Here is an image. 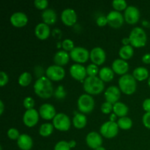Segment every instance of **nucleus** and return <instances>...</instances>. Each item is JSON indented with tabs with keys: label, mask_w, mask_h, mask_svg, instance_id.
<instances>
[{
	"label": "nucleus",
	"mask_w": 150,
	"mask_h": 150,
	"mask_svg": "<svg viewBox=\"0 0 150 150\" xmlns=\"http://www.w3.org/2000/svg\"><path fill=\"white\" fill-rule=\"evenodd\" d=\"M34 90L40 98L47 99L51 98L54 94V88L51 80L45 76L38 78L34 84Z\"/></svg>",
	"instance_id": "obj_1"
},
{
	"label": "nucleus",
	"mask_w": 150,
	"mask_h": 150,
	"mask_svg": "<svg viewBox=\"0 0 150 150\" xmlns=\"http://www.w3.org/2000/svg\"><path fill=\"white\" fill-rule=\"evenodd\" d=\"M83 89L89 95H98L104 89V82L97 76H88L83 81Z\"/></svg>",
	"instance_id": "obj_2"
},
{
	"label": "nucleus",
	"mask_w": 150,
	"mask_h": 150,
	"mask_svg": "<svg viewBox=\"0 0 150 150\" xmlns=\"http://www.w3.org/2000/svg\"><path fill=\"white\" fill-rule=\"evenodd\" d=\"M129 38L130 40V44L135 48H142L144 47L147 41V36L142 28L139 26L133 28L130 32Z\"/></svg>",
	"instance_id": "obj_3"
},
{
	"label": "nucleus",
	"mask_w": 150,
	"mask_h": 150,
	"mask_svg": "<svg viewBox=\"0 0 150 150\" xmlns=\"http://www.w3.org/2000/svg\"><path fill=\"white\" fill-rule=\"evenodd\" d=\"M136 80L133 75L125 74L119 79L120 90L125 95H132L136 90Z\"/></svg>",
	"instance_id": "obj_4"
},
{
	"label": "nucleus",
	"mask_w": 150,
	"mask_h": 150,
	"mask_svg": "<svg viewBox=\"0 0 150 150\" xmlns=\"http://www.w3.org/2000/svg\"><path fill=\"white\" fill-rule=\"evenodd\" d=\"M78 107L82 114H88L95 108V100L89 94H83L78 99Z\"/></svg>",
	"instance_id": "obj_5"
},
{
	"label": "nucleus",
	"mask_w": 150,
	"mask_h": 150,
	"mask_svg": "<svg viewBox=\"0 0 150 150\" xmlns=\"http://www.w3.org/2000/svg\"><path fill=\"white\" fill-rule=\"evenodd\" d=\"M53 125L60 131H67L70 129L71 122L68 116L63 113H59L53 119Z\"/></svg>",
	"instance_id": "obj_6"
},
{
	"label": "nucleus",
	"mask_w": 150,
	"mask_h": 150,
	"mask_svg": "<svg viewBox=\"0 0 150 150\" xmlns=\"http://www.w3.org/2000/svg\"><path fill=\"white\" fill-rule=\"evenodd\" d=\"M70 58L77 63H84L90 57V52L83 47H75L70 52Z\"/></svg>",
	"instance_id": "obj_7"
},
{
	"label": "nucleus",
	"mask_w": 150,
	"mask_h": 150,
	"mask_svg": "<svg viewBox=\"0 0 150 150\" xmlns=\"http://www.w3.org/2000/svg\"><path fill=\"white\" fill-rule=\"evenodd\" d=\"M100 134L107 139L115 137L119 132V126L116 122L108 121L104 122L100 129Z\"/></svg>",
	"instance_id": "obj_8"
},
{
	"label": "nucleus",
	"mask_w": 150,
	"mask_h": 150,
	"mask_svg": "<svg viewBox=\"0 0 150 150\" xmlns=\"http://www.w3.org/2000/svg\"><path fill=\"white\" fill-rule=\"evenodd\" d=\"M45 74L48 79L51 81H60L65 76V70L61 66L51 65L47 68Z\"/></svg>",
	"instance_id": "obj_9"
},
{
	"label": "nucleus",
	"mask_w": 150,
	"mask_h": 150,
	"mask_svg": "<svg viewBox=\"0 0 150 150\" xmlns=\"http://www.w3.org/2000/svg\"><path fill=\"white\" fill-rule=\"evenodd\" d=\"M140 18V11L136 7L133 5L127 6L125 10L124 18L130 24H135L137 23Z\"/></svg>",
	"instance_id": "obj_10"
},
{
	"label": "nucleus",
	"mask_w": 150,
	"mask_h": 150,
	"mask_svg": "<svg viewBox=\"0 0 150 150\" xmlns=\"http://www.w3.org/2000/svg\"><path fill=\"white\" fill-rule=\"evenodd\" d=\"M108 24L113 28H119L124 23V18L120 12L111 10L106 16Z\"/></svg>",
	"instance_id": "obj_11"
},
{
	"label": "nucleus",
	"mask_w": 150,
	"mask_h": 150,
	"mask_svg": "<svg viewBox=\"0 0 150 150\" xmlns=\"http://www.w3.org/2000/svg\"><path fill=\"white\" fill-rule=\"evenodd\" d=\"M39 115V113L35 108L26 110L23 116V123L27 127H33V126H35L38 122Z\"/></svg>",
	"instance_id": "obj_12"
},
{
	"label": "nucleus",
	"mask_w": 150,
	"mask_h": 150,
	"mask_svg": "<svg viewBox=\"0 0 150 150\" xmlns=\"http://www.w3.org/2000/svg\"><path fill=\"white\" fill-rule=\"evenodd\" d=\"M90 59L93 64L96 65H100L105 62L106 54L102 48L95 47L90 51Z\"/></svg>",
	"instance_id": "obj_13"
},
{
	"label": "nucleus",
	"mask_w": 150,
	"mask_h": 150,
	"mask_svg": "<svg viewBox=\"0 0 150 150\" xmlns=\"http://www.w3.org/2000/svg\"><path fill=\"white\" fill-rule=\"evenodd\" d=\"M70 73L73 79L78 81H81L83 79L85 80L87 75L86 67L79 63L73 64L70 67Z\"/></svg>",
	"instance_id": "obj_14"
},
{
	"label": "nucleus",
	"mask_w": 150,
	"mask_h": 150,
	"mask_svg": "<svg viewBox=\"0 0 150 150\" xmlns=\"http://www.w3.org/2000/svg\"><path fill=\"white\" fill-rule=\"evenodd\" d=\"M86 142L89 147H90L91 149H96L101 146L103 139L100 135L97 132H90L86 136Z\"/></svg>",
	"instance_id": "obj_15"
},
{
	"label": "nucleus",
	"mask_w": 150,
	"mask_h": 150,
	"mask_svg": "<svg viewBox=\"0 0 150 150\" xmlns=\"http://www.w3.org/2000/svg\"><path fill=\"white\" fill-rule=\"evenodd\" d=\"M105 98L107 102L111 103V104H115L118 102L120 96H121V92L120 89L116 86H111L105 90Z\"/></svg>",
	"instance_id": "obj_16"
},
{
	"label": "nucleus",
	"mask_w": 150,
	"mask_h": 150,
	"mask_svg": "<svg viewBox=\"0 0 150 150\" xmlns=\"http://www.w3.org/2000/svg\"><path fill=\"white\" fill-rule=\"evenodd\" d=\"M61 18L63 23L67 26H73L76 23L77 15L73 9H64L61 14Z\"/></svg>",
	"instance_id": "obj_17"
},
{
	"label": "nucleus",
	"mask_w": 150,
	"mask_h": 150,
	"mask_svg": "<svg viewBox=\"0 0 150 150\" xmlns=\"http://www.w3.org/2000/svg\"><path fill=\"white\" fill-rule=\"evenodd\" d=\"M39 114L42 119L45 120H53L55 117L56 110L54 105L50 103H44L40 107Z\"/></svg>",
	"instance_id": "obj_18"
},
{
	"label": "nucleus",
	"mask_w": 150,
	"mask_h": 150,
	"mask_svg": "<svg viewBox=\"0 0 150 150\" xmlns=\"http://www.w3.org/2000/svg\"><path fill=\"white\" fill-rule=\"evenodd\" d=\"M10 23L16 27L24 26L28 22V17L23 12H16L10 16Z\"/></svg>",
	"instance_id": "obj_19"
},
{
	"label": "nucleus",
	"mask_w": 150,
	"mask_h": 150,
	"mask_svg": "<svg viewBox=\"0 0 150 150\" xmlns=\"http://www.w3.org/2000/svg\"><path fill=\"white\" fill-rule=\"evenodd\" d=\"M112 70L119 75H125L129 70V64L122 59H117L112 63Z\"/></svg>",
	"instance_id": "obj_20"
},
{
	"label": "nucleus",
	"mask_w": 150,
	"mask_h": 150,
	"mask_svg": "<svg viewBox=\"0 0 150 150\" xmlns=\"http://www.w3.org/2000/svg\"><path fill=\"white\" fill-rule=\"evenodd\" d=\"M35 35L40 40H45L50 35V27L45 23H40L35 26Z\"/></svg>",
	"instance_id": "obj_21"
},
{
	"label": "nucleus",
	"mask_w": 150,
	"mask_h": 150,
	"mask_svg": "<svg viewBox=\"0 0 150 150\" xmlns=\"http://www.w3.org/2000/svg\"><path fill=\"white\" fill-rule=\"evenodd\" d=\"M17 144L18 147L22 150H29L32 149L33 146L32 139L29 135L23 133L19 136L17 140Z\"/></svg>",
	"instance_id": "obj_22"
},
{
	"label": "nucleus",
	"mask_w": 150,
	"mask_h": 150,
	"mask_svg": "<svg viewBox=\"0 0 150 150\" xmlns=\"http://www.w3.org/2000/svg\"><path fill=\"white\" fill-rule=\"evenodd\" d=\"M70 57V54H68L67 51H64V50H61V51H57L55 54L54 57V61L57 65L62 67V66L65 65L68 63Z\"/></svg>",
	"instance_id": "obj_23"
},
{
	"label": "nucleus",
	"mask_w": 150,
	"mask_h": 150,
	"mask_svg": "<svg viewBox=\"0 0 150 150\" xmlns=\"http://www.w3.org/2000/svg\"><path fill=\"white\" fill-rule=\"evenodd\" d=\"M42 18L43 23L48 25H52L57 21V13L52 9H46L42 13Z\"/></svg>",
	"instance_id": "obj_24"
},
{
	"label": "nucleus",
	"mask_w": 150,
	"mask_h": 150,
	"mask_svg": "<svg viewBox=\"0 0 150 150\" xmlns=\"http://www.w3.org/2000/svg\"><path fill=\"white\" fill-rule=\"evenodd\" d=\"M99 76L100 79L103 82H109L114 79V72L112 68L108 67H102L99 71Z\"/></svg>",
	"instance_id": "obj_25"
},
{
	"label": "nucleus",
	"mask_w": 150,
	"mask_h": 150,
	"mask_svg": "<svg viewBox=\"0 0 150 150\" xmlns=\"http://www.w3.org/2000/svg\"><path fill=\"white\" fill-rule=\"evenodd\" d=\"M113 111L117 117H126L128 113V107L122 102H117L113 105Z\"/></svg>",
	"instance_id": "obj_26"
},
{
	"label": "nucleus",
	"mask_w": 150,
	"mask_h": 150,
	"mask_svg": "<svg viewBox=\"0 0 150 150\" xmlns=\"http://www.w3.org/2000/svg\"><path fill=\"white\" fill-rule=\"evenodd\" d=\"M133 76L136 80L138 81H144L147 78H149V71L147 69L144 67H138L133 70Z\"/></svg>",
	"instance_id": "obj_27"
},
{
	"label": "nucleus",
	"mask_w": 150,
	"mask_h": 150,
	"mask_svg": "<svg viewBox=\"0 0 150 150\" xmlns=\"http://www.w3.org/2000/svg\"><path fill=\"white\" fill-rule=\"evenodd\" d=\"M87 122L86 117L82 113H78L74 116L73 119V123L75 127L78 129H82L86 126Z\"/></svg>",
	"instance_id": "obj_28"
},
{
	"label": "nucleus",
	"mask_w": 150,
	"mask_h": 150,
	"mask_svg": "<svg viewBox=\"0 0 150 150\" xmlns=\"http://www.w3.org/2000/svg\"><path fill=\"white\" fill-rule=\"evenodd\" d=\"M133 53H134V50L131 45H123L119 51V54H120L121 59L125 60V61L133 57Z\"/></svg>",
	"instance_id": "obj_29"
},
{
	"label": "nucleus",
	"mask_w": 150,
	"mask_h": 150,
	"mask_svg": "<svg viewBox=\"0 0 150 150\" xmlns=\"http://www.w3.org/2000/svg\"><path fill=\"white\" fill-rule=\"evenodd\" d=\"M54 125L51 123H44L40 126L39 130V133L41 136L48 137L54 131Z\"/></svg>",
	"instance_id": "obj_30"
},
{
	"label": "nucleus",
	"mask_w": 150,
	"mask_h": 150,
	"mask_svg": "<svg viewBox=\"0 0 150 150\" xmlns=\"http://www.w3.org/2000/svg\"><path fill=\"white\" fill-rule=\"evenodd\" d=\"M117 125L120 128L127 130L131 128L132 125H133V122H132L131 119H130L129 117H124L119 119L117 121Z\"/></svg>",
	"instance_id": "obj_31"
},
{
	"label": "nucleus",
	"mask_w": 150,
	"mask_h": 150,
	"mask_svg": "<svg viewBox=\"0 0 150 150\" xmlns=\"http://www.w3.org/2000/svg\"><path fill=\"white\" fill-rule=\"evenodd\" d=\"M18 83L22 86H27L32 81V75L28 72H24L18 78Z\"/></svg>",
	"instance_id": "obj_32"
},
{
	"label": "nucleus",
	"mask_w": 150,
	"mask_h": 150,
	"mask_svg": "<svg viewBox=\"0 0 150 150\" xmlns=\"http://www.w3.org/2000/svg\"><path fill=\"white\" fill-rule=\"evenodd\" d=\"M112 5L117 11H121L127 7V2L125 0H114L112 1Z\"/></svg>",
	"instance_id": "obj_33"
},
{
	"label": "nucleus",
	"mask_w": 150,
	"mask_h": 150,
	"mask_svg": "<svg viewBox=\"0 0 150 150\" xmlns=\"http://www.w3.org/2000/svg\"><path fill=\"white\" fill-rule=\"evenodd\" d=\"M99 71L98 65L95 64H89L86 67V73L89 76H96L99 73Z\"/></svg>",
	"instance_id": "obj_34"
},
{
	"label": "nucleus",
	"mask_w": 150,
	"mask_h": 150,
	"mask_svg": "<svg viewBox=\"0 0 150 150\" xmlns=\"http://www.w3.org/2000/svg\"><path fill=\"white\" fill-rule=\"evenodd\" d=\"M62 47L66 51H71L75 48L74 42L70 39H65L62 42Z\"/></svg>",
	"instance_id": "obj_35"
},
{
	"label": "nucleus",
	"mask_w": 150,
	"mask_h": 150,
	"mask_svg": "<svg viewBox=\"0 0 150 150\" xmlns=\"http://www.w3.org/2000/svg\"><path fill=\"white\" fill-rule=\"evenodd\" d=\"M23 106H24L25 108H26V110L29 109H32L35 106V100L33 99L31 97H26L24 100H23Z\"/></svg>",
	"instance_id": "obj_36"
},
{
	"label": "nucleus",
	"mask_w": 150,
	"mask_h": 150,
	"mask_svg": "<svg viewBox=\"0 0 150 150\" xmlns=\"http://www.w3.org/2000/svg\"><path fill=\"white\" fill-rule=\"evenodd\" d=\"M54 150H70V147L67 142L60 141L55 145Z\"/></svg>",
	"instance_id": "obj_37"
},
{
	"label": "nucleus",
	"mask_w": 150,
	"mask_h": 150,
	"mask_svg": "<svg viewBox=\"0 0 150 150\" xmlns=\"http://www.w3.org/2000/svg\"><path fill=\"white\" fill-rule=\"evenodd\" d=\"M7 136L12 140H18L21 135L19 134V132L17 129L12 127V128L9 129L7 131Z\"/></svg>",
	"instance_id": "obj_38"
},
{
	"label": "nucleus",
	"mask_w": 150,
	"mask_h": 150,
	"mask_svg": "<svg viewBox=\"0 0 150 150\" xmlns=\"http://www.w3.org/2000/svg\"><path fill=\"white\" fill-rule=\"evenodd\" d=\"M66 92L64 91V87L62 85H59V86L57 87V89H56L55 92H54V96L57 98L58 100L63 99V98L65 97Z\"/></svg>",
	"instance_id": "obj_39"
},
{
	"label": "nucleus",
	"mask_w": 150,
	"mask_h": 150,
	"mask_svg": "<svg viewBox=\"0 0 150 150\" xmlns=\"http://www.w3.org/2000/svg\"><path fill=\"white\" fill-rule=\"evenodd\" d=\"M101 111H102L103 114H108L112 111L113 110V104H111V103L108 102H105L101 105Z\"/></svg>",
	"instance_id": "obj_40"
},
{
	"label": "nucleus",
	"mask_w": 150,
	"mask_h": 150,
	"mask_svg": "<svg viewBox=\"0 0 150 150\" xmlns=\"http://www.w3.org/2000/svg\"><path fill=\"white\" fill-rule=\"evenodd\" d=\"M34 4L37 8L40 10H46V7H48V1L47 0H35L34 1Z\"/></svg>",
	"instance_id": "obj_41"
},
{
	"label": "nucleus",
	"mask_w": 150,
	"mask_h": 150,
	"mask_svg": "<svg viewBox=\"0 0 150 150\" xmlns=\"http://www.w3.org/2000/svg\"><path fill=\"white\" fill-rule=\"evenodd\" d=\"M8 76L7 73L4 71L0 72V86H4L8 82Z\"/></svg>",
	"instance_id": "obj_42"
},
{
	"label": "nucleus",
	"mask_w": 150,
	"mask_h": 150,
	"mask_svg": "<svg viewBox=\"0 0 150 150\" xmlns=\"http://www.w3.org/2000/svg\"><path fill=\"white\" fill-rule=\"evenodd\" d=\"M143 124L146 128L150 129V112H146L143 116L142 118Z\"/></svg>",
	"instance_id": "obj_43"
},
{
	"label": "nucleus",
	"mask_w": 150,
	"mask_h": 150,
	"mask_svg": "<svg viewBox=\"0 0 150 150\" xmlns=\"http://www.w3.org/2000/svg\"><path fill=\"white\" fill-rule=\"evenodd\" d=\"M97 24L100 26H103L108 23V21H107L106 16H100L99 17L97 18Z\"/></svg>",
	"instance_id": "obj_44"
},
{
	"label": "nucleus",
	"mask_w": 150,
	"mask_h": 150,
	"mask_svg": "<svg viewBox=\"0 0 150 150\" xmlns=\"http://www.w3.org/2000/svg\"><path fill=\"white\" fill-rule=\"evenodd\" d=\"M143 108L146 112H150V98H146L143 102Z\"/></svg>",
	"instance_id": "obj_45"
},
{
	"label": "nucleus",
	"mask_w": 150,
	"mask_h": 150,
	"mask_svg": "<svg viewBox=\"0 0 150 150\" xmlns=\"http://www.w3.org/2000/svg\"><path fill=\"white\" fill-rule=\"evenodd\" d=\"M142 62L145 64H150V54H144V55L142 57Z\"/></svg>",
	"instance_id": "obj_46"
},
{
	"label": "nucleus",
	"mask_w": 150,
	"mask_h": 150,
	"mask_svg": "<svg viewBox=\"0 0 150 150\" xmlns=\"http://www.w3.org/2000/svg\"><path fill=\"white\" fill-rule=\"evenodd\" d=\"M122 42L124 45H129V43H130V38H124L122 40Z\"/></svg>",
	"instance_id": "obj_47"
},
{
	"label": "nucleus",
	"mask_w": 150,
	"mask_h": 150,
	"mask_svg": "<svg viewBox=\"0 0 150 150\" xmlns=\"http://www.w3.org/2000/svg\"><path fill=\"white\" fill-rule=\"evenodd\" d=\"M4 110V103H3L2 100H0V115L3 114Z\"/></svg>",
	"instance_id": "obj_48"
},
{
	"label": "nucleus",
	"mask_w": 150,
	"mask_h": 150,
	"mask_svg": "<svg viewBox=\"0 0 150 150\" xmlns=\"http://www.w3.org/2000/svg\"><path fill=\"white\" fill-rule=\"evenodd\" d=\"M117 116L114 113H113V114H111V116H110V121L111 122H115L116 119H117Z\"/></svg>",
	"instance_id": "obj_49"
},
{
	"label": "nucleus",
	"mask_w": 150,
	"mask_h": 150,
	"mask_svg": "<svg viewBox=\"0 0 150 150\" xmlns=\"http://www.w3.org/2000/svg\"><path fill=\"white\" fill-rule=\"evenodd\" d=\"M68 143H69V145H70V148L75 147V146H76V142H75L74 140L70 141V142H69Z\"/></svg>",
	"instance_id": "obj_50"
},
{
	"label": "nucleus",
	"mask_w": 150,
	"mask_h": 150,
	"mask_svg": "<svg viewBox=\"0 0 150 150\" xmlns=\"http://www.w3.org/2000/svg\"><path fill=\"white\" fill-rule=\"evenodd\" d=\"M95 150H106V149H105L104 147H103V146H100V147H98V149H96Z\"/></svg>",
	"instance_id": "obj_51"
},
{
	"label": "nucleus",
	"mask_w": 150,
	"mask_h": 150,
	"mask_svg": "<svg viewBox=\"0 0 150 150\" xmlns=\"http://www.w3.org/2000/svg\"><path fill=\"white\" fill-rule=\"evenodd\" d=\"M148 85H149L150 87V76L149 77V79H148Z\"/></svg>",
	"instance_id": "obj_52"
}]
</instances>
